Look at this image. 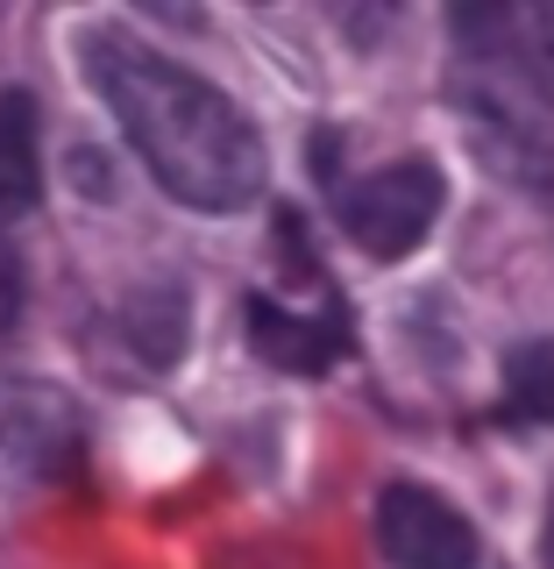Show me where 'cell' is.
Listing matches in <instances>:
<instances>
[{
  "label": "cell",
  "mask_w": 554,
  "mask_h": 569,
  "mask_svg": "<svg viewBox=\"0 0 554 569\" xmlns=\"http://www.w3.org/2000/svg\"><path fill=\"white\" fill-rule=\"evenodd\" d=\"M93 86L107 93L114 121L129 129L135 157L171 200L200 213H235L263 186V136L235 114L221 86L200 71L157 58L142 43H100L93 50Z\"/></svg>",
  "instance_id": "obj_1"
},
{
  "label": "cell",
  "mask_w": 554,
  "mask_h": 569,
  "mask_svg": "<svg viewBox=\"0 0 554 569\" xmlns=\"http://www.w3.org/2000/svg\"><path fill=\"white\" fill-rule=\"evenodd\" d=\"M441 213V171L426 164V157H405V164H384L370 178H355L342 192V228L355 249H370V257H413L426 242V228H434Z\"/></svg>",
  "instance_id": "obj_2"
},
{
  "label": "cell",
  "mask_w": 554,
  "mask_h": 569,
  "mask_svg": "<svg viewBox=\"0 0 554 569\" xmlns=\"http://www.w3.org/2000/svg\"><path fill=\"white\" fill-rule=\"evenodd\" d=\"M377 548L399 569H476L470 520L426 485H384L377 498Z\"/></svg>",
  "instance_id": "obj_3"
},
{
  "label": "cell",
  "mask_w": 554,
  "mask_h": 569,
  "mask_svg": "<svg viewBox=\"0 0 554 569\" xmlns=\"http://www.w3.org/2000/svg\"><path fill=\"white\" fill-rule=\"evenodd\" d=\"M249 335H256V349L271 356L278 370H328L334 356L349 349V313L342 307L299 313V307H284V299L256 292L249 299Z\"/></svg>",
  "instance_id": "obj_4"
},
{
  "label": "cell",
  "mask_w": 554,
  "mask_h": 569,
  "mask_svg": "<svg viewBox=\"0 0 554 569\" xmlns=\"http://www.w3.org/2000/svg\"><path fill=\"white\" fill-rule=\"evenodd\" d=\"M43 171H36V107L29 93H0V221L36 207Z\"/></svg>",
  "instance_id": "obj_5"
},
{
  "label": "cell",
  "mask_w": 554,
  "mask_h": 569,
  "mask_svg": "<svg viewBox=\"0 0 554 569\" xmlns=\"http://www.w3.org/2000/svg\"><path fill=\"white\" fill-rule=\"evenodd\" d=\"M505 413L554 420V342H520L505 363Z\"/></svg>",
  "instance_id": "obj_6"
},
{
  "label": "cell",
  "mask_w": 554,
  "mask_h": 569,
  "mask_svg": "<svg viewBox=\"0 0 554 569\" xmlns=\"http://www.w3.org/2000/svg\"><path fill=\"white\" fill-rule=\"evenodd\" d=\"M14 320H22V263L0 249V335H8Z\"/></svg>",
  "instance_id": "obj_7"
},
{
  "label": "cell",
  "mask_w": 554,
  "mask_h": 569,
  "mask_svg": "<svg viewBox=\"0 0 554 569\" xmlns=\"http://www.w3.org/2000/svg\"><path fill=\"white\" fill-rule=\"evenodd\" d=\"M541 556H547V569H554V512H547V548H541Z\"/></svg>",
  "instance_id": "obj_8"
}]
</instances>
